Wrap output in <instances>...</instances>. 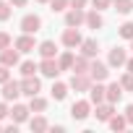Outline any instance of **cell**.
Segmentation results:
<instances>
[{
	"mask_svg": "<svg viewBox=\"0 0 133 133\" xmlns=\"http://www.w3.org/2000/svg\"><path fill=\"white\" fill-rule=\"evenodd\" d=\"M39 71L47 76V78H57L63 71H60V63L55 60V57H42V63H39Z\"/></svg>",
	"mask_w": 133,
	"mask_h": 133,
	"instance_id": "6da1fadb",
	"label": "cell"
},
{
	"mask_svg": "<svg viewBox=\"0 0 133 133\" xmlns=\"http://www.w3.org/2000/svg\"><path fill=\"white\" fill-rule=\"evenodd\" d=\"M39 29H42V18H39V16L29 13V16L21 18V31H24V34H37Z\"/></svg>",
	"mask_w": 133,
	"mask_h": 133,
	"instance_id": "7a4b0ae2",
	"label": "cell"
},
{
	"mask_svg": "<svg viewBox=\"0 0 133 133\" xmlns=\"http://www.w3.org/2000/svg\"><path fill=\"white\" fill-rule=\"evenodd\" d=\"M81 24H86V13H84V8H71L68 13H65V26L78 29Z\"/></svg>",
	"mask_w": 133,
	"mask_h": 133,
	"instance_id": "3957f363",
	"label": "cell"
},
{
	"mask_svg": "<svg viewBox=\"0 0 133 133\" xmlns=\"http://www.w3.org/2000/svg\"><path fill=\"white\" fill-rule=\"evenodd\" d=\"M71 89H73V91H89V89H91V76H89V73H73Z\"/></svg>",
	"mask_w": 133,
	"mask_h": 133,
	"instance_id": "277c9868",
	"label": "cell"
},
{
	"mask_svg": "<svg viewBox=\"0 0 133 133\" xmlns=\"http://www.w3.org/2000/svg\"><path fill=\"white\" fill-rule=\"evenodd\" d=\"M39 89H42V84H39L37 76H24V81H21V91H24L26 97H37Z\"/></svg>",
	"mask_w": 133,
	"mask_h": 133,
	"instance_id": "5b68a950",
	"label": "cell"
},
{
	"mask_svg": "<svg viewBox=\"0 0 133 133\" xmlns=\"http://www.w3.org/2000/svg\"><path fill=\"white\" fill-rule=\"evenodd\" d=\"M21 94H24V91H21V84H18V81H11V78H8V81L3 84V99H5V102L18 99Z\"/></svg>",
	"mask_w": 133,
	"mask_h": 133,
	"instance_id": "8992f818",
	"label": "cell"
},
{
	"mask_svg": "<svg viewBox=\"0 0 133 133\" xmlns=\"http://www.w3.org/2000/svg\"><path fill=\"white\" fill-rule=\"evenodd\" d=\"M107 99V86H102V81H94L91 89H89V102L91 104H99Z\"/></svg>",
	"mask_w": 133,
	"mask_h": 133,
	"instance_id": "52a82bcc",
	"label": "cell"
},
{
	"mask_svg": "<svg viewBox=\"0 0 133 133\" xmlns=\"http://www.w3.org/2000/svg\"><path fill=\"white\" fill-rule=\"evenodd\" d=\"M81 42H84V39H81V34H78V29H73V26H68V29L63 31V44H65V47H71V50H73V47H81Z\"/></svg>",
	"mask_w": 133,
	"mask_h": 133,
	"instance_id": "ba28073f",
	"label": "cell"
},
{
	"mask_svg": "<svg viewBox=\"0 0 133 133\" xmlns=\"http://www.w3.org/2000/svg\"><path fill=\"white\" fill-rule=\"evenodd\" d=\"M89 76H91V81H104V78L110 76V68H107L104 63H99V60H97V63H91V65H89Z\"/></svg>",
	"mask_w": 133,
	"mask_h": 133,
	"instance_id": "9c48e42d",
	"label": "cell"
},
{
	"mask_svg": "<svg viewBox=\"0 0 133 133\" xmlns=\"http://www.w3.org/2000/svg\"><path fill=\"white\" fill-rule=\"evenodd\" d=\"M89 110H91V102H73V107H71V115H73V120H86L89 117Z\"/></svg>",
	"mask_w": 133,
	"mask_h": 133,
	"instance_id": "30bf717a",
	"label": "cell"
},
{
	"mask_svg": "<svg viewBox=\"0 0 133 133\" xmlns=\"http://www.w3.org/2000/svg\"><path fill=\"white\" fill-rule=\"evenodd\" d=\"M13 47L18 50V52H31L37 44H34V34H21L16 42H13Z\"/></svg>",
	"mask_w": 133,
	"mask_h": 133,
	"instance_id": "8fae6325",
	"label": "cell"
},
{
	"mask_svg": "<svg viewBox=\"0 0 133 133\" xmlns=\"http://www.w3.org/2000/svg\"><path fill=\"white\" fill-rule=\"evenodd\" d=\"M94 115H97V120L107 123V120H110V117L115 115V107H112V102H99V104H97V112H94Z\"/></svg>",
	"mask_w": 133,
	"mask_h": 133,
	"instance_id": "7c38bea8",
	"label": "cell"
},
{
	"mask_svg": "<svg viewBox=\"0 0 133 133\" xmlns=\"http://www.w3.org/2000/svg\"><path fill=\"white\" fill-rule=\"evenodd\" d=\"M0 63L3 65H18V50H13V47H5V50H0Z\"/></svg>",
	"mask_w": 133,
	"mask_h": 133,
	"instance_id": "4fadbf2b",
	"label": "cell"
},
{
	"mask_svg": "<svg viewBox=\"0 0 133 133\" xmlns=\"http://www.w3.org/2000/svg\"><path fill=\"white\" fill-rule=\"evenodd\" d=\"M112 68H120V65H125L128 63V57H125V50L123 47H115V50H110V60H107Z\"/></svg>",
	"mask_w": 133,
	"mask_h": 133,
	"instance_id": "5bb4252c",
	"label": "cell"
},
{
	"mask_svg": "<svg viewBox=\"0 0 133 133\" xmlns=\"http://www.w3.org/2000/svg\"><path fill=\"white\" fill-rule=\"evenodd\" d=\"M29 112H31V107L13 104V110H11V120H13V123H26V120H29Z\"/></svg>",
	"mask_w": 133,
	"mask_h": 133,
	"instance_id": "9a60e30c",
	"label": "cell"
},
{
	"mask_svg": "<svg viewBox=\"0 0 133 133\" xmlns=\"http://www.w3.org/2000/svg\"><path fill=\"white\" fill-rule=\"evenodd\" d=\"M86 26H89V29H102V26H104V18H102V13H99L97 8L86 13Z\"/></svg>",
	"mask_w": 133,
	"mask_h": 133,
	"instance_id": "2e32d148",
	"label": "cell"
},
{
	"mask_svg": "<svg viewBox=\"0 0 133 133\" xmlns=\"http://www.w3.org/2000/svg\"><path fill=\"white\" fill-rule=\"evenodd\" d=\"M120 99H123V84H120V81H115V84H110V86H107V102H112V104H115V102H120Z\"/></svg>",
	"mask_w": 133,
	"mask_h": 133,
	"instance_id": "e0dca14e",
	"label": "cell"
},
{
	"mask_svg": "<svg viewBox=\"0 0 133 133\" xmlns=\"http://www.w3.org/2000/svg\"><path fill=\"white\" fill-rule=\"evenodd\" d=\"M99 52V44H97V39H84L81 42V55H86V57H94Z\"/></svg>",
	"mask_w": 133,
	"mask_h": 133,
	"instance_id": "ac0fdd59",
	"label": "cell"
},
{
	"mask_svg": "<svg viewBox=\"0 0 133 133\" xmlns=\"http://www.w3.org/2000/svg\"><path fill=\"white\" fill-rule=\"evenodd\" d=\"M73 60H76V55H73V52H63V55L57 57L60 71H73Z\"/></svg>",
	"mask_w": 133,
	"mask_h": 133,
	"instance_id": "d6986e66",
	"label": "cell"
},
{
	"mask_svg": "<svg viewBox=\"0 0 133 133\" xmlns=\"http://www.w3.org/2000/svg\"><path fill=\"white\" fill-rule=\"evenodd\" d=\"M55 52H57V47H55L52 39H44V42L39 44V55H42V57H55Z\"/></svg>",
	"mask_w": 133,
	"mask_h": 133,
	"instance_id": "ffe728a7",
	"label": "cell"
},
{
	"mask_svg": "<svg viewBox=\"0 0 133 133\" xmlns=\"http://www.w3.org/2000/svg\"><path fill=\"white\" fill-rule=\"evenodd\" d=\"M73 73H89V57L86 55H78L73 60Z\"/></svg>",
	"mask_w": 133,
	"mask_h": 133,
	"instance_id": "44dd1931",
	"label": "cell"
},
{
	"mask_svg": "<svg viewBox=\"0 0 133 133\" xmlns=\"http://www.w3.org/2000/svg\"><path fill=\"white\" fill-rule=\"evenodd\" d=\"M50 94H52V99H65V94H68V86H65V84H60V81H55L52 84V89H50Z\"/></svg>",
	"mask_w": 133,
	"mask_h": 133,
	"instance_id": "7402d4cb",
	"label": "cell"
},
{
	"mask_svg": "<svg viewBox=\"0 0 133 133\" xmlns=\"http://www.w3.org/2000/svg\"><path fill=\"white\" fill-rule=\"evenodd\" d=\"M107 123H110V128H112V130H123V128L128 125V117H125V115H112Z\"/></svg>",
	"mask_w": 133,
	"mask_h": 133,
	"instance_id": "603a6c76",
	"label": "cell"
},
{
	"mask_svg": "<svg viewBox=\"0 0 133 133\" xmlns=\"http://www.w3.org/2000/svg\"><path fill=\"white\" fill-rule=\"evenodd\" d=\"M112 5H115V11H117V13H123V16H125V13H130V11H133V0H112Z\"/></svg>",
	"mask_w": 133,
	"mask_h": 133,
	"instance_id": "cb8c5ba5",
	"label": "cell"
},
{
	"mask_svg": "<svg viewBox=\"0 0 133 133\" xmlns=\"http://www.w3.org/2000/svg\"><path fill=\"white\" fill-rule=\"evenodd\" d=\"M29 107H31V112H44V107H47V99H42V97L37 94V97H31Z\"/></svg>",
	"mask_w": 133,
	"mask_h": 133,
	"instance_id": "d4e9b609",
	"label": "cell"
},
{
	"mask_svg": "<svg viewBox=\"0 0 133 133\" xmlns=\"http://www.w3.org/2000/svg\"><path fill=\"white\" fill-rule=\"evenodd\" d=\"M71 5V0H50V11L52 13H60V11H65Z\"/></svg>",
	"mask_w": 133,
	"mask_h": 133,
	"instance_id": "484cf974",
	"label": "cell"
},
{
	"mask_svg": "<svg viewBox=\"0 0 133 133\" xmlns=\"http://www.w3.org/2000/svg\"><path fill=\"white\" fill-rule=\"evenodd\" d=\"M34 71H39V65H37V63H31V60L21 63V76H34Z\"/></svg>",
	"mask_w": 133,
	"mask_h": 133,
	"instance_id": "4316f807",
	"label": "cell"
},
{
	"mask_svg": "<svg viewBox=\"0 0 133 133\" xmlns=\"http://www.w3.org/2000/svg\"><path fill=\"white\" fill-rule=\"evenodd\" d=\"M29 128L31 130H47V120L44 117H31L29 120Z\"/></svg>",
	"mask_w": 133,
	"mask_h": 133,
	"instance_id": "83f0119b",
	"label": "cell"
},
{
	"mask_svg": "<svg viewBox=\"0 0 133 133\" xmlns=\"http://www.w3.org/2000/svg\"><path fill=\"white\" fill-rule=\"evenodd\" d=\"M120 37H123V39H133V21H125V24L120 26Z\"/></svg>",
	"mask_w": 133,
	"mask_h": 133,
	"instance_id": "f1b7e54d",
	"label": "cell"
},
{
	"mask_svg": "<svg viewBox=\"0 0 133 133\" xmlns=\"http://www.w3.org/2000/svg\"><path fill=\"white\" fill-rule=\"evenodd\" d=\"M11 3H3V0H0V21H8L11 18Z\"/></svg>",
	"mask_w": 133,
	"mask_h": 133,
	"instance_id": "f546056e",
	"label": "cell"
},
{
	"mask_svg": "<svg viewBox=\"0 0 133 133\" xmlns=\"http://www.w3.org/2000/svg\"><path fill=\"white\" fill-rule=\"evenodd\" d=\"M120 84H123V89H125V91H133V73L128 71V73L120 78Z\"/></svg>",
	"mask_w": 133,
	"mask_h": 133,
	"instance_id": "4dcf8cb0",
	"label": "cell"
},
{
	"mask_svg": "<svg viewBox=\"0 0 133 133\" xmlns=\"http://www.w3.org/2000/svg\"><path fill=\"white\" fill-rule=\"evenodd\" d=\"M11 44H13L11 34H5V31H0V50H5V47H11Z\"/></svg>",
	"mask_w": 133,
	"mask_h": 133,
	"instance_id": "1f68e13d",
	"label": "cell"
},
{
	"mask_svg": "<svg viewBox=\"0 0 133 133\" xmlns=\"http://www.w3.org/2000/svg\"><path fill=\"white\" fill-rule=\"evenodd\" d=\"M8 78H11V71H8V65H3V63H0V86H3Z\"/></svg>",
	"mask_w": 133,
	"mask_h": 133,
	"instance_id": "d6a6232c",
	"label": "cell"
},
{
	"mask_svg": "<svg viewBox=\"0 0 133 133\" xmlns=\"http://www.w3.org/2000/svg\"><path fill=\"white\" fill-rule=\"evenodd\" d=\"M91 5H94L97 11H104V8H110V5H112V0H91Z\"/></svg>",
	"mask_w": 133,
	"mask_h": 133,
	"instance_id": "836d02e7",
	"label": "cell"
},
{
	"mask_svg": "<svg viewBox=\"0 0 133 133\" xmlns=\"http://www.w3.org/2000/svg\"><path fill=\"white\" fill-rule=\"evenodd\" d=\"M125 117H128V125H133V104L125 107Z\"/></svg>",
	"mask_w": 133,
	"mask_h": 133,
	"instance_id": "e575fe53",
	"label": "cell"
},
{
	"mask_svg": "<svg viewBox=\"0 0 133 133\" xmlns=\"http://www.w3.org/2000/svg\"><path fill=\"white\" fill-rule=\"evenodd\" d=\"M5 115H11V110H8V107H5V102H0V120H3V117H5Z\"/></svg>",
	"mask_w": 133,
	"mask_h": 133,
	"instance_id": "d590c367",
	"label": "cell"
},
{
	"mask_svg": "<svg viewBox=\"0 0 133 133\" xmlns=\"http://www.w3.org/2000/svg\"><path fill=\"white\" fill-rule=\"evenodd\" d=\"M86 0H71V8H84Z\"/></svg>",
	"mask_w": 133,
	"mask_h": 133,
	"instance_id": "8d00e7d4",
	"label": "cell"
},
{
	"mask_svg": "<svg viewBox=\"0 0 133 133\" xmlns=\"http://www.w3.org/2000/svg\"><path fill=\"white\" fill-rule=\"evenodd\" d=\"M11 5H16V8H21V5H26V0H8Z\"/></svg>",
	"mask_w": 133,
	"mask_h": 133,
	"instance_id": "74e56055",
	"label": "cell"
},
{
	"mask_svg": "<svg viewBox=\"0 0 133 133\" xmlns=\"http://www.w3.org/2000/svg\"><path fill=\"white\" fill-rule=\"evenodd\" d=\"M125 68H128V71H130V73H133V57H130V60H128V63H125Z\"/></svg>",
	"mask_w": 133,
	"mask_h": 133,
	"instance_id": "f35d334b",
	"label": "cell"
},
{
	"mask_svg": "<svg viewBox=\"0 0 133 133\" xmlns=\"http://www.w3.org/2000/svg\"><path fill=\"white\" fill-rule=\"evenodd\" d=\"M37 3H50V0H37Z\"/></svg>",
	"mask_w": 133,
	"mask_h": 133,
	"instance_id": "ab89813d",
	"label": "cell"
},
{
	"mask_svg": "<svg viewBox=\"0 0 133 133\" xmlns=\"http://www.w3.org/2000/svg\"><path fill=\"white\" fill-rule=\"evenodd\" d=\"M130 50H133V39H130Z\"/></svg>",
	"mask_w": 133,
	"mask_h": 133,
	"instance_id": "60d3db41",
	"label": "cell"
},
{
	"mask_svg": "<svg viewBox=\"0 0 133 133\" xmlns=\"http://www.w3.org/2000/svg\"><path fill=\"white\" fill-rule=\"evenodd\" d=\"M0 130H3V125H0Z\"/></svg>",
	"mask_w": 133,
	"mask_h": 133,
	"instance_id": "b9f144b4",
	"label": "cell"
}]
</instances>
